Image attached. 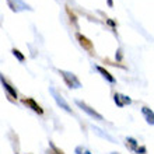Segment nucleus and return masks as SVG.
Instances as JSON below:
<instances>
[{
	"label": "nucleus",
	"mask_w": 154,
	"mask_h": 154,
	"mask_svg": "<svg viewBox=\"0 0 154 154\" xmlns=\"http://www.w3.org/2000/svg\"><path fill=\"white\" fill-rule=\"evenodd\" d=\"M59 74L62 76V79H63V81L66 83V85L69 87V88H81V83L80 80L77 79V76L74 73H72V72H66V70H59Z\"/></svg>",
	"instance_id": "obj_1"
},
{
	"label": "nucleus",
	"mask_w": 154,
	"mask_h": 154,
	"mask_svg": "<svg viewBox=\"0 0 154 154\" xmlns=\"http://www.w3.org/2000/svg\"><path fill=\"white\" fill-rule=\"evenodd\" d=\"M49 93L52 94L53 100H55V102L57 104V106L59 108H62L63 111H66L67 114H73V111H72V108H70V105L67 104V101H66L65 98H63V95H62L59 91H57L55 87H49Z\"/></svg>",
	"instance_id": "obj_2"
},
{
	"label": "nucleus",
	"mask_w": 154,
	"mask_h": 154,
	"mask_svg": "<svg viewBox=\"0 0 154 154\" xmlns=\"http://www.w3.org/2000/svg\"><path fill=\"white\" fill-rule=\"evenodd\" d=\"M76 105L80 108L81 111H84L85 114L88 115L90 118H93V119H95V121H104V116H102L100 112H97V111L94 109V108H91L90 105H87L84 101H80V100H76Z\"/></svg>",
	"instance_id": "obj_3"
},
{
	"label": "nucleus",
	"mask_w": 154,
	"mask_h": 154,
	"mask_svg": "<svg viewBox=\"0 0 154 154\" xmlns=\"http://www.w3.org/2000/svg\"><path fill=\"white\" fill-rule=\"evenodd\" d=\"M8 7L11 8V11L18 13V11H24V10H32V7H29L28 4L23 2V0H7Z\"/></svg>",
	"instance_id": "obj_4"
},
{
	"label": "nucleus",
	"mask_w": 154,
	"mask_h": 154,
	"mask_svg": "<svg viewBox=\"0 0 154 154\" xmlns=\"http://www.w3.org/2000/svg\"><path fill=\"white\" fill-rule=\"evenodd\" d=\"M21 102L24 104L27 108H29V109H32L34 112H37V114H39V115H42L44 114V109L39 106V104H38L34 98H23L21 100Z\"/></svg>",
	"instance_id": "obj_5"
},
{
	"label": "nucleus",
	"mask_w": 154,
	"mask_h": 154,
	"mask_svg": "<svg viewBox=\"0 0 154 154\" xmlns=\"http://www.w3.org/2000/svg\"><path fill=\"white\" fill-rule=\"evenodd\" d=\"M0 83H2V85H3V88L7 91V94L10 95L11 98H14V100H17V97H18V93H17L16 87H13L10 83H8L6 79H4L2 74H0Z\"/></svg>",
	"instance_id": "obj_6"
},
{
	"label": "nucleus",
	"mask_w": 154,
	"mask_h": 154,
	"mask_svg": "<svg viewBox=\"0 0 154 154\" xmlns=\"http://www.w3.org/2000/svg\"><path fill=\"white\" fill-rule=\"evenodd\" d=\"M114 101H115V104H116L119 108H123L125 105L132 104V100H130L128 95H123V94H119V93H116L114 95Z\"/></svg>",
	"instance_id": "obj_7"
},
{
	"label": "nucleus",
	"mask_w": 154,
	"mask_h": 154,
	"mask_svg": "<svg viewBox=\"0 0 154 154\" xmlns=\"http://www.w3.org/2000/svg\"><path fill=\"white\" fill-rule=\"evenodd\" d=\"M76 38H77V41H79V44L83 46V48L85 49V51H94V45H93V42L88 39L87 37H84L83 34H76Z\"/></svg>",
	"instance_id": "obj_8"
},
{
	"label": "nucleus",
	"mask_w": 154,
	"mask_h": 154,
	"mask_svg": "<svg viewBox=\"0 0 154 154\" xmlns=\"http://www.w3.org/2000/svg\"><path fill=\"white\" fill-rule=\"evenodd\" d=\"M95 69H97L98 73L101 74V76L104 77V79H105L106 81H108V83H111V84H114V83H116V80H115V77L112 76V74H111L109 72H108V70H105L104 67H101V66H97Z\"/></svg>",
	"instance_id": "obj_9"
},
{
	"label": "nucleus",
	"mask_w": 154,
	"mask_h": 154,
	"mask_svg": "<svg viewBox=\"0 0 154 154\" xmlns=\"http://www.w3.org/2000/svg\"><path fill=\"white\" fill-rule=\"evenodd\" d=\"M142 114L144 115L147 123L153 126L154 125V114H153V111H151L150 108H147V106H143V108H142Z\"/></svg>",
	"instance_id": "obj_10"
},
{
	"label": "nucleus",
	"mask_w": 154,
	"mask_h": 154,
	"mask_svg": "<svg viewBox=\"0 0 154 154\" xmlns=\"http://www.w3.org/2000/svg\"><path fill=\"white\" fill-rule=\"evenodd\" d=\"M126 146L129 147L130 150H136V149H137L139 147V144H137V140H136V139H133V137H128L126 139Z\"/></svg>",
	"instance_id": "obj_11"
},
{
	"label": "nucleus",
	"mask_w": 154,
	"mask_h": 154,
	"mask_svg": "<svg viewBox=\"0 0 154 154\" xmlns=\"http://www.w3.org/2000/svg\"><path fill=\"white\" fill-rule=\"evenodd\" d=\"M13 55H14V56H16L17 59H18V62H21V63H23V62L25 60V56L20 52V51H18V49H16V48L13 49Z\"/></svg>",
	"instance_id": "obj_12"
},
{
	"label": "nucleus",
	"mask_w": 154,
	"mask_h": 154,
	"mask_svg": "<svg viewBox=\"0 0 154 154\" xmlns=\"http://www.w3.org/2000/svg\"><path fill=\"white\" fill-rule=\"evenodd\" d=\"M49 146H51V149H52V150H51V151H52L53 154H65V153H63V151H62V150H59V149H57V147L55 146V144H53L52 142H49Z\"/></svg>",
	"instance_id": "obj_13"
},
{
	"label": "nucleus",
	"mask_w": 154,
	"mask_h": 154,
	"mask_svg": "<svg viewBox=\"0 0 154 154\" xmlns=\"http://www.w3.org/2000/svg\"><path fill=\"white\" fill-rule=\"evenodd\" d=\"M136 153H139V154H146V147L144 146H142V147H137V149H136Z\"/></svg>",
	"instance_id": "obj_14"
},
{
	"label": "nucleus",
	"mask_w": 154,
	"mask_h": 154,
	"mask_svg": "<svg viewBox=\"0 0 154 154\" xmlns=\"http://www.w3.org/2000/svg\"><path fill=\"white\" fill-rule=\"evenodd\" d=\"M106 23H108V24H109L111 27H114V28H115V23H114V21H112V20H108V21H106Z\"/></svg>",
	"instance_id": "obj_15"
},
{
	"label": "nucleus",
	"mask_w": 154,
	"mask_h": 154,
	"mask_svg": "<svg viewBox=\"0 0 154 154\" xmlns=\"http://www.w3.org/2000/svg\"><path fill=\"white\" fill-rule=\"evenodd\" d=\"M81 154H91V153H90L88 150H83V153H81Z\"/></svg>",
	"instance_id": "obj_16"
},
{
	"label": "nucleus",
	"mask_w": 154,
	"mask_h": 154,
	"mask_svg": "<svg viewBox=\"0 0 154 154\" xmlns=\"http://www.w3.org/2000/svg\"><path fill=\"white\" fill-rule=\"evenodd\" d=\"M108 4H109V6H112V0H108Z\"/></svg>",
	"instance_id": "obj_17"
},
{
	"label": "nucleus",
	"mask_w": 154,
	"mask_h": 154,
	"mask_svg": "<svg viewBox=\"0 0 154 154\" xmlns=\"http://www.w3.org/2000/svg\"><path fill=\"white\" fill-rule=\"evenodd\" d=\"M111 154H119V153H116V151H115V153H111Z\"/></svg>",
	"instance_id": "obj_18"
}]
</instances>
